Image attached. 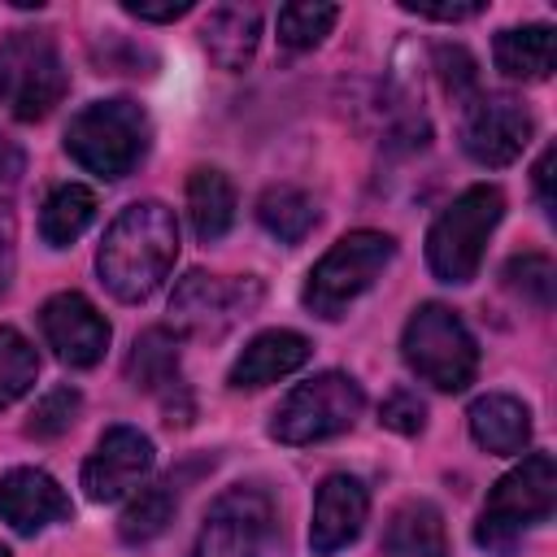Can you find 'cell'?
Returning <instances> with one entry per match:
<instances>
[{
	"label": "cell",
	"instance_id": "cell-27",
	"mask_svg": "<svg viewBox=\"0 0 557 557\" xmlns=\"http://www.w3.org/2000/svg\"><path fill=\"white\" fill-rule=\"evenodd\" d=\"M39 379V352L35 344L17 331L0 322V409H9L13 400H22Z\"/></svg>",
	"mask_w": 557,
	"mask_h": 557
},
{
	"label": "cell",
	"instance_id": "cell-28",
	"mask_svg": "<svg viewBox=\"0 0 557 557\" xmlns=\"http://www.w3.org/2000/svg\"><path fill=\"white\" fill-rule=\"evenodd\" d=\"M335 22H339V9L335 4H309V0H300V4H283L274 26H278V44L283 48L309 52V48H318L331 35Z\"/></svg>",
	"mask_w": 557,
	"mask_h": 557
},
{
	"label": "cell",
	"instance_id": "cell-15",
	"mask_svg": "<svg viewBox=\"0 0 557 557\" xmlns=\"http://www.w3.org/2000/svg\"><path fill=\"white\" fill-rule=\"evenodd\" d=\"M370 518V492L357 474H326L313 492V513H309V553L313 557H335L344 553Z\"/></svg>",
	"mask_w": 557,
	"mask_h": 557
},
{
	"label": "cell",
	"instance_id": "cell-13",
	"mask_svg": "<svg viewBox=\"0 0 557 557\" xmlns=\"http://www.w3.org/2000/svg\"><path fill=\"white\" fill-rule=\"evenodd\" d=\"M126 379L161 400V413L170 426H187L196 405L191 392L183 383V357H178V331L170 326H148L144 335H135L131 357H126Z\"/></svg>",
	"mask_w": 557,
	"mask_h": 557
},
{
	"label": "cell",
	"instance_id": "cell-30",
	"mask_svg": "<svg viewBox=\"0 0 557 557\" xmlns=\"http://www.w3.org/2000/svg\"><path fill=\"white\" fill-rule=\"evenodd\" d=\"M78 409H83L78 387L61 383V387H52V392H44V396L35 400L30 422H26V435H35V440H57V435H65V431L74 426Z\"/></svg>",
	"mask_w": 557,
	"mask_h": 557
},
{
	"label": "cell",
	"instance_id": "cell-14",
	"mask_svg": "<svg viewBox=\"0 0 557 557\" xmlns=\"http://www.w3.org/2000/svg\"><path fill=\"white\" fill-rule=\"evenodd\" d=\"M39 331L48 339V348L74 366V370H87L96 366L104 352H109V322L104 313L83 296V292H57L39 305Z\"/></svg>",
	"mask_w": 557,
	"mask_h": 557
},
{
	"label": "cell",
	"instance_id": "cell-10",
	"mask_svg": "<svg viewBox=\"0 0 557 557\" xmlns=\"http://www.w3.org/2000/svg\"><path fill=\"white\" fill-rule=\"evenodd\" d=\"M274 527V500L270 492L239 483L231 492H222L191 544V557H261L265 540Z\"/></svg>",
	"mask_w": 557,
	"mask_h": 557
},
{
	"label": "cell",
	"instance_id": "cell-17",
	"mask_svg": "<svg viewBox=\"0 0 557 557\" xmlns=\"http://www.w3.org/2000/svg\"><path fill=\"white\" fill-rule=\"evenodd\" d=\"M309 357H313V344H309L300 331H287V326L261 331V335L248 339L244 352L231 361L226 383H231L235 392H257V387H270V383H278V379L296 374Z\"/></svg>",
	"mask_w": 557,
	"mask_h": 557
},
{
	"label": "cell",
	"instance_id": "cell-23",
	"mask_svg": "<svg viewBox=\"0 0 557 557\" xmlns=\"http://www.w3.org/2000/svg\"><path fill=\"white\" fill-rule=\"evenodd\" d=\"M235 209H239L235 183L218 165H196L187 174V218H191V231L200 244L222 239L235 226Z\"/></svg>",
	"mask_w": 557,
	"mask_h": 557
},
{
	"label": "cell",
	"instance_id": "cell-37",
	"mask_svg": "<svg viewBox=\"0 0 557 557\" xmlns=\"http://www.w3.org/2000/svg\"><path fill=\"white\" fill-rule=\"evenodd\" d=\"M0 557H13V553H9V544H0Z\"/></svg>",
	"mask_w": 557,
	"mask_h": 557
},
{
	"label": "cell",
	"instance_id": "cell-1",
	"mask_svg": "<svg viewBox=\"0 0 557 557\" xmlns=\"http://www.w3.org/2000/svg\"><path fill=\"white\" fill-rule=\"evenodd\" d=\"M174 257H178L174 209L161 200H135L104 226V239L96 248V270L100 283L122 305H139L170 278Z\"/></svg>",
	"mask_w": 557,
	"mask_h": 557
},
{
	"label": "cell",
	"instance_id": "cell-16",
	"mask_svg": "<svg viewBox=\"0 0 557 557\" xmlns=\"http://www.w3.org/2000/svg\"><path fill=\"white\" fill-rule=\"evenodd\" d=\"M74 505L65 487L35 466H13L0 474V522H9L17 535H39L52 522H70Z\"/></svg>",
	"mask_w": 557,
	"mask_h": 557
},
{
	"label": "cell",
	"instance_id": "cell-19",
	"mask_svg": "<svg viewBox=\"0 0 557 557\" xmlns=\"http://www.w3.org/2000/svg\"><path fill=\"white\" fill-rule=\"evenodd\" d=\"M470 422V440L483 448V453H496V457H518L527 444H531V409L509 396V392H487L470 405L466 413Z\"/></svg>",
	"mask_w": 557,
	"mask_h": 557
},
{
	"label": "cell",
	"instance_id": "cell-5",
	"mask_svg": "<svg viewBox=\"0 0 557 557\" xmlns=\"http://www.w3.org/2000/svg\"><path fill=\"white\" fill-rule=\"evenodd\" d=\"M400 357L409 374L431 383L435 392H461L479 374V344L457 309L426 300L409 313L400 331Z\"/></svg>",
	"mask_w": 557,
	"mask_h": 557
},
{
	"label": "cell",
	"instance_id": "cell-20",
	"mask_svg": "<svg viewBox=\"0 0 557 557\" xmlns=\"http://www.w3.org/2000/svg\"><path fill=\"white\" fill-rule=\"evenodd\" d=\"M200 44L218 70H244L261 44V13L252 4H218L200 26Z\"/></svg>",
	"mask_w": 557,
	"mask_h": 557
},
{
	"label": "cell",
	"instance_id": "cell-4",
	"mask_svg": "<svg viewBox=\"0 0 557 557\" xmlns=\"http://www.w3.org/2000/svg\"><path fill=\"white\" fill-rule=\"evenodd\" d=\"M392 257H396V239L387 231H348V235H339L305 278V292H300L305 309L322 322L344 318L348 305L361 300L379 283V274L392 265Z\"/></svg>",
	"mask_w": 557,
	"mask_h": 557
},
{
	"label": "cell",
	"instance_id": "cell-24",
	"mask_svg": "<svg viewBox=\"0 0 557 557\" xmlns=\"http://www.w3.org/2000/svg\"><path fill=\"white\" fill-rule=\"evenodd\" d=\"M96 191L83 183H57L39 209V235L48 248H70L96 222Z\"/></svg>",
	"mask_w": 557,
	"mask_h": 557
},
{
	"label": "cell",
	"instance_id": "cell-7",
	"mask_svg": "<svg viewBox=\"0 0 557 557\" xmlns=\"http://www.w3.org/2000/svg\"><path fill=\"white\" fill-rule=\"evenodd\" d=\"M366 409V392L352 374L344 370H322L305 383H296L274 418H270V435L278 444H318V440H335L344 431H352V422Z\"/></svg>",
	"mask_w": 557,
	"mask_h": 557
},
{
	"label": "cell",
	"instance_id": "cell-2",
	"mask_svg": "<svg viewBox=\"0 0 557 557\" xmlns=\"http://www.w3.org/2000/svg\"><path fill=\"white\" fill-rule=\"evenodd\" d=\"M553 505H557L553 453H531L505 479H496V487L487 492L483 513L474 522V544L496 557H509L531 527L553 518Z\"/></svg>",
	"mask_w": 557,
	"mask_h": 557
},
{
	"label": "cell",
	"instance_id": "cell-6",
	"mask_svg": "<svg viewBox=\"0 0 557 557\" xmlns=\"http://www.w3.org/2000/svg\"><path fill=\"white\" fill-rule=\"evenodd\" d=\"M505 218V196L492 183L466 187L426 231V265L440 283H470L483 265V248Z\"/></svg>",
	"mask_w": 557,
	"mask_h": 557
},
{
	"label": "cell",
	"instance_id": "cell-21",
	"mask_svg": "<svg viewBox=\"0 0 557 557\" xmlns=\"http://www.w3.org/2000/svg\"><path fill=\"white\" fill-rule=\"evenodd\" d=\"M492 61L505 78H522V83H540L553 74L557 61V39L548 22H527V26H505L492 39Z\"/></svg>",
	"mask_w": 557,
	"mask_h": 557
},
{
	"label": "cell",
	"instance_id": "cell-18",
	"mask_svg": "<svg viewBox=\"0 0 557 557\" xmlns=\"http://www.w3.org/2000/svg\"><path fill=\"white\" fill-rule=\"evenodd\" d=\"M205 466H213V457L187 461V466H178V470L161 474L157 483L139 487V496H135V500L122 509V518H117V535H122V544H152V540L174 522V513H178V500H183L187 483H191Z\"/></svg>",
	"mask_w": 557,
	"mask_h": 557
},
{
	"label": "cell",
	"instance_id": "cell-29",
	"mask_svg": "<svg viewBox=\"0 0 557 557\" xmlns=\"http://www.w3.org/2000/svg\"><path fill=\"white\" fill-rule=\"evenodd\" d=\"M500 278H505V287H509L518 300H527V305H535V309H553L557 270H553V261H548L544 252L509 257L505 270H500Z\"/></svg>",
	"mask_w": 557,
	"mask_h": 557
},
{
	"label": "cell",
	"instance_id": "cell-32",
	"mask_svg": "<svg viewBox=\"0 0 557 557\" xmlns=\"http://www.w3.org/2000/svg\"><path fill=\"white\" fill-rule=\"evenodd\" d=\"M379 422H383L387 431H396V435H418V431L426 426V405L418 400V392L396 387V392L379 405Z\"/></svg>",
	"mask_w": 557,
	"mask_h": 557
},
{
	"label": "cell",
	"instance_id": "cell-36",
	"mask_svg": "<svg viewBox=\"0 0 557 557\" xmlns=\"http://www.w3.org/2000/svg\"><path fill=\"white\" fill-rule=\"evenodd\" d=\"M13 91V70H9V48L0 44V100H9Z\"/></svg>",
	"mask_w": 557,
	"mask_h": 557
},
{
	"label": "cell",
	"instance_id": "cell-8",
	"mask_svg": "<svg viewBox=\"0 0 557 557\" xmlns=\"http://www.w3.org/2000/svg\"><path fill=\"white\" fill-rule=\"evenodd\" d=\"M265 287L252 274L226 278V274H205V270H187L170 296V313L178 335H226L239 318H248L261 305Z\"/></svg>",
	"mask_w": 557,
	"mask_h": 557
},
{
	"label": "cell",
	"instance_id": "cell-11",
	"mask_svg": "<svg viewBox=\"0 0 557 557\" xmlns=\"http://www.w3.org/2000/svg\"><path fill=\"white\" fill-rule=\"evenodd\" d=\"M531 113L522 109V100L513 96H500V91H479L474 100L461 104V148L474 165H487V170H500V165H513L527 144H531Z\"/></svg>",
	"mask_w": 557,
	"mask_h": 557
},
{
	"label": "cell",
	"instance_id": "cell-22",
	"mask_svg": "<svg viewBox=\"0 0 557 557\" xmlns=\"http://www.w3.org/2000/svg\"><path fill=\"white\" fill-rule=\"evenodd\" d=\"M383 557H448L444 513L431 500H405L383 527Z\"/></svg>",
	"mask_w": 557,
	"mask_h": 557
},
{
	"label": "cell",
	"instance_id": "cell-31",
	"mask_svg": "<svg viewBox=\"0 0 557 557\" xmlns=\"http://www.w3.org/2000/svg\"><path fill=\"white\" fill-rule=\"evenodd\" d=\"M435 70H440V83H444V91L457 109L479 96V65L461 44H440L435 48Z\"/></svg>",
	"mask_w": 557,
	"mask_h": 557
},
{
	"label": "cell",
	"instance_id": "cell-25",
	"mask_svg": "<svg viewBox=\"0 0 557 557\" xmlns=\"http://www.w3.org/2000/svg\"><path fill=\"white\" fill-rule=\"evenodd\" d=\"M257 222L278 239V244H300L313 226H318V205L309 200V191L292 187V183H274L261 191L257 200Z\"/></svg>",
	"mask_w": 557,
	"mask_h": 557
},
{
	"label": "cell",
	"instance_id": "cell-34",
	"mask_svg": "<svg viewBox=\"0 0 557 557\" xmlns=\"http://www.w3.org/2000/svg\"><path fill=\"white\" fill-rule=\"evenodd\" d=\"M196 4L191 0H165V4H144V0H122V13L139 17V22H178L187 17Z\"/></svg>",
	"mask_w": 557,
	"mask_h": 557
},
{
	"label": "cell",
	"instance_id": "cell-33",
	"mask_svg": "<svg viewBox=\"0 0 557 557\" xmlns=\"http://www.w3.org/2000/svg\"><path fill=\"white\" fill-rule=\"evenodd\" d=\"M400 9L413 13V17H426V22H470V17L483 13L479 0H466V4H413V0H400Z\"/></svg>",
	"mask_w": 557,
	"mask_h": 557
},
{
	"label": "cell",
	"instance_id": "cell-12",
	"mask_svg": "<svg viewBox=\"0 0 557 557\" xmlns=\"http://www.w3.org/2000/svg\"><path fill=\"white\" fill-rule=\"evenodd\" d=\"M152 461H157V457H152V440H148L139 426L117 422V426H109V431L96 440V448L87 453L78 483H83L87 500L109 505V500H122V496H131L135 487H144V479L152 474Z\"/></svg>",
	"mask_w": 557,
	"mask_h": 557
},
{
	"label": "cell",
	"instance_id": "cell-26",
	"mask_svg": "<svg viewBox=\"0 0 557 557\" xmlns=\"http://www.w3.org/2000/svg\"><path fill=\"white\" fill-rule=\"evenodd\" d=\"M22 174H26V152L9 135H0V296L9 292L13 261H17V213H13V196H17Z\"/></svg>",
	"mask_w": 557,
	"mask_h": 557
},
{
	"label": "cell",
	"instance_id": "cell-3",
	"mask_svg": "<svg viewBox=\"0 0 557 557\" xmlns=\"http://www.w3.org/2000/svg\"><path fill=\"white\" fill-rule=\"evenodd\" d=\"M148 139H152V122H148L144 104H135L126 96L91 100L65 126V152L100 178H126L144 161Z\"/></svg>",
	"mask_w": 557,
	"mask_h": 557
},
{
	"label": "cell",
	"instance_id": "cell-35",
	"mask_svg": "<svg viewBox=\"0 0 557 557\" xmlns=\"http://www.w3.org/2000/svg\"><path fill=\"white\" fill-rule=\"evenodd\" d=\"M553 161H557V152L553 148H544L540 152V161H535V170H531V183H535V200H540V209L553 218Z\"/></svg>",
	"mask_w": 557,
	"mask_h": 557
},
{
	"label": "cell",
	"instance_id": "cell-9",
	"mask_svg": "<svg viewBox=\"0 0 557 557\" xmlns=\"http://www.w3.org/2000/svg\"><path fill=\"white\" fill-rule=\"evenodd\" d=\"M9 70H13V117L17 122H44L70 91V70L61 61V48L52 30H13L4 39Z\"/></svg>",
	"mask_w": 557,
	"mask_h": 557
}]
</instances>
